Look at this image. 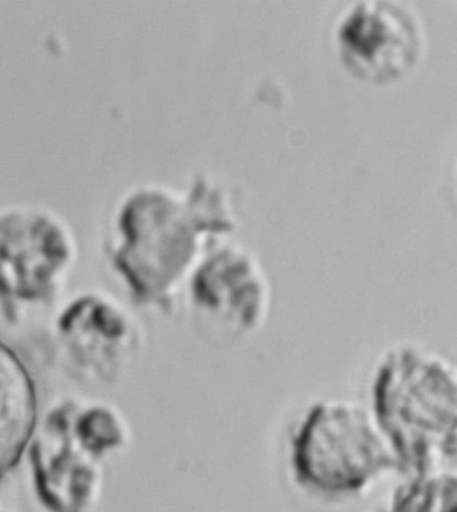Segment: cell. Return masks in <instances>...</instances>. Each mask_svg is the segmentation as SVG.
I'll return each mask as SVG.
<instances>
[{"label":"cell","mask_w":457,"mask_h":512,"mask_svg":"<svg viewBox=\"0 0 457 512\" xmlns=\"http://www.w3.org/2000/svg\"><path fill=\"white\" fill-rule=\"evenodd\" d=\"M456 468L405 475L381 512H456Z\"/></svg>","instance_id":"10"},{"label":"cell","mask_w":457,"mask_h":512,"mask_svg":"<svg viewBox=\"0 0 457 512\" xmlns=\"http://www.w3.org/2000/svg\"><path fill=\"white\" fill-rule=\"evenodd\" d=\"M53 337L69 372L101 387L121 381L145 344L139 318L101 290L70 298L55 315Z\"/></svg>","instance_id":"7"},{"label":"cell","mask_w":457,"mask_h":512,"mask_svg":"<svg viewBox=\"0 0 457 512\" xmlns=\"http://www.w3.org/2000/svg\"><path fill=\"white\" fill-rule=\"evenodd\" d=\"M287 463L299 488L326 500L354 498L399 472L368 404L342 397L314 400L299 413Z\"/></svg>","instance_id":"4"},{"label":"cell","mask_w":457,"mask_h":512,"mask_svg":"<svg viewBox=\"0 0 457 512\" xmlns=\"http://www.w3.org/2000/svg\"><path fill=\"white\" fill-rule=\"evenodd\" d=\"M184 293L198 321L231 340H247L265 328L273 303L265 266L232 240L204 256Z\"/></svg>","instance_id":"8"},{"label":"cell","mask_w":457,"mask_h":512,"mask_svg":"<svg viewBox=\"0 0 457 512\" xmlns=\"http://www.w3.org/2000/svg\"><path fill=\"white\" fill-rule=\"evenodd\" d=\"M334 47L346 72L373 88H389L411 77L427 54L423 19L395 0H362L342 13Z\"/></svg>","instance_id":"6"},{"label":"cell","mask_w":457,"mask_h":512,"mask_svg":"<svg viewBox=\"0 0 457 512\" xmlns=\"http://www.w3.org/2000/svg\"><path fill=\"white\" fill-rule=\"evenodd\" d=\"M366 404L400 474L456 468L457 369L451 358L416 341L389 345L374 362Z\"/></svg>","instance_id":"2"},{"label":"cell","mask_w":457,"mask_h":512,"mask_svg":"<svg viewBox=\"0 0 457 512\" xmlns=\"http://www.w3.org/2000/svg\"><path fill=\"white\" fill-rule=\"evenodd\" d=\"M0 512H13V511L9 510V508H7L6 506H3V504L0 503Z\"/></svg>","instance_id":"11"},{"label":"cell","mask_w":457,"mask_h":512,"mask_svg":"<svg viewBox=\"0 0 457 512\" xmlns=\"http://www.w3.org/2000/svg\"><path fill=\"white\" fill-rule=\"evenodd\" d=\"M39 416L34 374L14 346L0 336V482L25 458Z\"/></svg>","instance_id":"9"},{"label":"cell","mask_w":457,"mask_h":512,"mask_svg":"<svg viewBox=\"0 0 457 512\" xmlns=\"http://www.w3.org/2000/svg\"><path fill=\"white\" fill-rule=\"evenodd\" d=\"M238 228L230 187L203 172L184 192L155 183L130 188L110 215L105 250L133 301L169 314L204 256Z\"/></svg>","instance_id":"1"},{"label":"cell","mask_w":457,"mask_h":512,"mask_svg":"<svg viewBox=\"0 0 457 512\" xmlns=\"http://www.w3.org/2000/svg\"><path fill=\"white\" fill-rule=\"evenodd\" d=\"M117 405L63 397L39 416L26 455L39 502L49 512H94L105 486V462L132 444Z\"/></svg>","instance_id":"3"},{"label":"cell","mask_w":457,"mask_h":512,"mask_svg":"<svg viewBox=\"0 0 457 512\" xmlns=\"http://www.w3.org/2000/svg\"><path fill=\"white\" fill-rule=\"evenodd\" d=\"M80 246L68 220L41 204L0 210V309L10 322L53 305L76 269Z\"/></svg>","instance_id":"5"}]
</instances>
